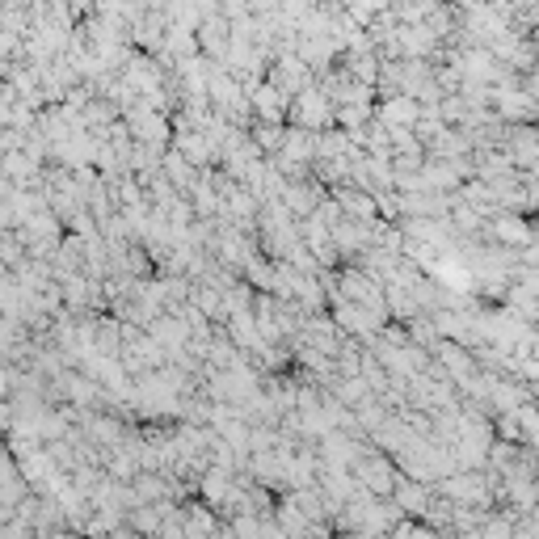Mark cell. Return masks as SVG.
Instances as JSON below:
<instances>
[{"mask_svg": "<svg viewBox=\"0 0 539 539\" xmlns=\"http://www.w3.org/2000/svg\"><path fill=\"white\" fill-rule=\"evenodd\" d=\"M375 106H333V127L337 131H363L371 123Z\"/></svg>", "mask_w": 539, "mask_h": 539, "instance_id": "17", "label": "cell"}, {"mask_svg": "<svg viewBox=\"0 0 539 539\" xmlns=\"http://www.w3.org/2000/svg\"><path fill=\"white\" fill-rule=\"evenodd\" d=\"M9 430H13V405L0 401V434H9Z\"/></svg>", "mask_w": 539, "mask_h": 539, "instance_id": "20", "label": "cell"}, {"mask_svg": "<svg viewBox=\"0 0 539 539\" xmlns=\"http://www.w3.org/2000/svg\"><path fill=\"white\" fill-rule=\"evenodd\" d=\"M102 539H139V535L127 531V527H118V531H110V535H102Z\"/></svg>", "mask_w": 539, "mask_h": 539, "instance_id": "23", "label": "cell"}, {"mask_svg": "<svg viewBox=\"0 0 539 539\" xmlns=\"http://www.w3.org/2000/svg\"><path fill=\"white\" fill-rule=\"evenodd\" d=\"M47 22L59 30H72L76 26V13L68 9V0H47Z\"/></svg>", "mask_w": 539, "mask_h": 539, "instance_id": "18", "label": "cell"}, {"mask_svg": "<svg viewBox=\"0 0 539 539\" xmlns=\"http://www.w3.org/2000/svg\"><path fill=\"white\" fill-rule=\"evenodd\" d=\"M287 102H291V97H283L274 85H257V89L249 93V114H253V123L287 127Z\"/></svg>", "mask_w": 539, "mask_h": 539, "instance_id": "6", "label": "cell"}, {"mask_svg": "<svg viewBox=\"0 0 539 539\" xmlns=\"http://www.w3.org/2000/svg\"><path fill=\"white\" fill-rule=\"evenodd\" d=\"M287 165H312L316 161V131H299V127H287L283 131V148H278Z\"/></svg>", "mask_w": 539, "mask_h": 539, "instance_id": "12", "label": "cell"}, {"mask_svg": "<svg viewBox=\"0 0 539 539\" xmlns=\"http://www.w3.org/2000/svg\"><path fill=\"white\" fill-rule=\"evenodd\" d=\"M228 22L219 13H207L203 22H198L194 38H198V55L203 59H215V64H224V55H228Z\"/></svg>", "mask_w": 539, "mask_h": 539, "instance_id": "8", "label": "cell"}, {"mask_svg": "<svg viewBox=\"0 0 539 539\" xmlns=\"http://www.w3.org/2000/svg\"><path fill=\"white\" fill-rule=\"evenodd\" d=\"M430 497H434V485H422V481H409V476H396V489L388 502L401 510L405 518H422L426 506H430Z\"/></svg>", "mask_w": 539, "mask_h": 539, "instance_id": "10", "label": "cell"}, {"mask_svg": "<svg viewBox=\"0 0 539 539\" xmlns=\"http://www.w3.org/2000/svg\"><path fill=\"white\" fill-rule=\"evenodd\" d=\"M283 131H287V127H266V123H253V127H249V139H253V148L262 152L266 161H270V156H278V148H283Z\"/></svg>", "mask_w": 539, "mask_h": 539, "instance_id": "16", "label": "cell"}, {"mask_svg": "<svg viewBox=\"0 0 539 539\" xmlns=\"http://www.w3.org/2000/svg\"><path fill=\"white\" fill-rule=\"evenodd\" d=\"M144 333L165 350L169 363H177V358L186 354V346H190V329H186L182 316H156V321H152Z\"/></svg>", "mask_w": 539, "mask_h": 539, "instance_id": "5", "label": "cell"}, {"mask_svg": "<svg viewBox=\"0 0 539 539\" xmlns=\"http://www.w3.org/2000/svg\"><path fill=\"white\" fill-rule=\"evenodd\" d=\"M350 186L367 190L371 198L384 194V190H392V165L375 161V156H358V161H350Z\"/></svg>", "mask_w": 539, "mask_h": 539, "instance_id": "7", "label": "cell"}, {"mask_svg": "<svg viewBox=\"0 0 539 539\" xmlns=\"http://www.w3.org/2000/svg\"><path fill=\"white\" fill-rule=\"evenodd\" d=\"M329 198L342 211V219H354V224H371L375 219V198L367 190H354V186H337L329 190Z\"/></svg>", "mask_w": 539, "mask_h": 539, "instance_id": "11", "label": "cell"}, {"mask_svg": "<svg viewBox=\"0 0 539 539\" xmlns=\"http://www.w3.org/2000/svg\"><path fill=\"white\" fill-rule=\"evenodd\" d=\"M93 5H97V0H68V9L76 13V22H85V17L93 13Z\"/></svg>", "mask_w": 539, "mask_h": 539, "instance_id": "19", "label": "cell"}, {"mask_svg": "<svg viewBox=\"0 0 539 539\" xmlns=\"http://www.w3.org/2000/svg\"><path fill=\"white\" fill-rule=\"evenodd\" d=\"M43 539H85L81 531H68V527H55L51 535H43Z\"/></svg>", "mask_w": 539, "mask_h": 539, "instance_id": "22", "label": "cell"}, {"mask_svg": "<svg viewBox=\"0 0 539 539\" xmlns=\"http://www.w3.org/2000/svg\"><path fill=\"white\" fill-rule=\"evenodd\" d=\"M371 118H375V123L384 127V131H413V123L422 118V106H417L413 97L396 93V97H384V102H375Z\"/></svg>", "mask_w": 539, "mask_h": 539, "instance_id": "4", "label": "cell"}, {"mask_svg": "<svg viewBox=\"0 0 539 539\" xmlns=\"http://www.w3.org/2000/svg\"><path fill=\"white\" fill-rule=\"evenodd\" d=\"M287 127H299V131H329L333 127V106L329 97L308 85L304 93H295L287 102Z\"/></svg>", "mask_w": 539, "mask_h": 539, "instance_id": "2", "label": "cell"}, {"mask_svg": "<svg viewBox=\"0 0 539 539\" xmlns=\"http://www.w3.org/2000/svg\"><path fill=\"white\" fill-rule=\"evenodd\" d=\"M186 304L203 312L211 325H224V295H219L215 287H207V283H190V299H186Z\"/></svg>", "mask_w": 539, "mask_h": 539, "instance_id": "13", "label": "cell"}, {"mask_svg": "<svg viewBox=\"0 0 539 539\" xmlns=\"http://www.w3.org/2000/svg\"><path fill=\"white\" fill-rule=\"evenodd\" d=\"M9 392H13V388H9V367L0 363V401H9Z\"/></svg>", "mask_w": 539, "mask_h": 539, "instance_id": "21", "label": "cell"}, {"mask_svg": "<svg viewBox=\"0 0 539 539\" xmlns=\"http://www.w3.org/2000/svg\"><path fill=\"white\" fill-rule=\"evenodd\" d=\"M22 262H26L22 232H17V228H0V266L13 270V266H22Z\"/></svg>", "mask_w": 539, "mask_h": 539, "instance_id": "15", "label": "cell"}, {"mask_svg": "<svg viewBox=\"0 0 539 539\" xmlns=\"http://www.w3.org/2000/svg\"><path fill=\"white\" fill-rule=\"evenodd\" d=\"M198 173H203V169H190L186 161H182V156H177L173 148L161 156V177H165V182L177 190V194H186L194 182H198Z\"/></svg>", "mask_w": 539, "mask_h": 539, "instance_id": "14", "label": "cell"}, {"mask_svg": "<svg viewBox=\"0 0 539 539\" xmlns=\"http://www.w3.org/2000/svg\"><path fill=\"white\" fill-rule=\"evenodd\" d=\"M350 476H354V485L363 489L367 497H379V502H388L392 489H396V476H401V472H396V464H392L384 451H375V447H371L363 459H354Z\"/></svg>", "mask_w": 539, "mask_h": 539, "instance_id": "1", "label": "cell"}, {"mask_svg": "<svg viewBox=\"0 0 539 539\" xmlns=\"http://www.w3.org/2000/svg\"><path fill=\"white\" fill-rule=\"evenodd\" d=\"M266 85H274L283 97H295V93H304L312 85V72L295 51H287V55H274L266 64Z\"/></svg>", "mask_w": 539, "mask_h": 539, "instance_id": "3", "label": "cell"}, {"mask_svg": "<svg viewBox=\"0 0 539 539\" xmlns=\"http://www.w3.org/2000/svg\"><path fill=\"white\" fill-rule=\"evenodd\" d=\"M169 148H173L177 156H182V161H186L190 169H211V165H219V156H215L211 139H207L203 131H177Z\"/></svg>", "mask_w": 539, "mask_h": 539, "instance_id": "9", "label": "cell"}]
</instances>
